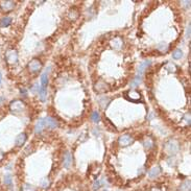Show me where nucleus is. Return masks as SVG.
Segmentation results:
<instances>
[{"label": "nucleus", "mask_w": 191, "mask_h": 191, "mask_svg": "<svg viewBox=\"0 0 191 191\" xmlns=\"http://www.w3.org/2000/svg\"><path fill=\"white\" fill-rule=\"evenodd\" d=\"M5 59L9 64H16L18 62V53L15 50H7L5 53Z\"/></svg>", "instance_id": "2"}, {"label": "nucleus", "mask_w": 191, "mask_h": 191, "mask_svg": "<svg viewBox=\"0 0 191 191\" xmlns=\"http://www.w3.org/2000/svg\"><path fill=\"white\" fill-rule=\"evenodd\" d=\"M153 140H151V139H146L144 142V146L146 148H151V146H153Z\"/></svg>", "instance_id": "23"}, {"label": "nucleus", "mask_w": 191, "mask_h": 191, "mask_svg": "<svg viewBox=\"0 0 191 191\" xmlns=\"http://www.w3.org/2000/svg\"><path fill=\"white\" fill-rule=\"evenodd\" d=\"M11 23H12V19L9 17H4L0 20V26L1 27H7V26L11 25Z\"/></svg>", "instance_id": "15"}, {"label": "nucleus", "mask_w": 191, "mask_h": 191, "mask_svg": "<svg viewBox=\"0 0 191 191\" xmlns=\"http://www.w3.org/2000/svg\"><path fill=\"white\" fill-rule=\"evenodd\" d=\"M44 128H46V127H45V121H44V118H43V119H40L38 121V123L36 124V133L37 134L42 133V130H43Z\"/></svg>", "instance_id": "13"}, {"label": "nucleus", "mask_w": 191, "mask_h": 191, "mask_svg": "<svg viewBox=\"0 0 191 191\" xmlns=\"http://www.w3.org/2000/svg\"><path fill=\"white\" fill-rule=\"evenodd\" d=\"M24 108H25V104H24L23 102H21V100H15V102H13L12 104H11V106H9L11 111L15 114L21 113V112L24 110Z\"/></svg>", "instance_id": "1"}, {"label": "nucleus", "mask_w": 191, "mask_h": 191, "mask_svg": "<svg viewBox=\"0 0 191 191\" xmlns=\"http://www.w3.org/2000/svg\"><path fill=\"white\" fill-rule=\"evenodd\" d=\"M0 5H1L2 9H4V11H11L15 6V3L13 1H2V2L0 3Z\"/></svg>", "instance_id": "10"}, {"label": "nucleus", "mask_w": 191, "mask_h": 191, "mask_svg": "<svg viewBox=\"0 0 191 191\" xmlns=\"http://www.w3.org/2000/svg\"><path fill=\"white\" fill-rule=\"evenodd\" d=\"M26 139H27L26 134L21 133L20 135H18V137L16 138V141H15V143H16V145H17V146H21V145H23L24 143H25Z\"/></svg>", "instance_id": "7"}, {"label": "nucleus", "mask_w": 191, "mask_h": 191, "mask_svg": "<svg viewBox=\"0 0 191 191\" xmlns=\"http://www.w3.org/2000/svg\"><path fill=\"white\" fill-rule=\"evenodd\" d=\"M39 92V96H40V99L42 102H45L46 100V88L40 87L38 89Z\"/></svg>", "instance_id": "16"}, {"label": "nucleus", "mask_w": 191, "mask_h": 191, "mask_svg": "<svg viewBox=\"0 0 191 191\" xmlns=\"http://www.w3.org/2000/svg\"><path fill=\"white\" fill-rule=\"evenodd\" d=\"M99 187H100V182H99V181H95L94 184H93V189L96 190V189H98Z\"/></svg>", "instance_id": "25"}, {"label": "nucleus", "mask_w": 191, "mask_h": 191, "mask_svg": "<svg viewBox=\"0 0 191 191\" xmlns=\"http://www.w3.org/2000/svg\"><path fill=\"white\" fill-rule=\"evenodd\" d=\"M133 138L130 136V135H123L119 138V144L121 145V146H127V145H130L133 143Z\"/></svg>", "instance_id": "4"}, {"label": "nucleus", "mask_w": 191, "mask_h": 191, "mask_svg": "<svg viewBox=\"0 0 191 191\" xmlns=\"http://www.w3.org/2000/svg\"><path fill=\"white\" fill-rule=\"evenodd\" d=\"M104 191H108V190H107V189H106V190H104Z\"/></svg>", "instance_id": "29"}, {"label": "nucleus", "mask_w": 191, "mask_h": 191, "mask_svg": "<svg viewBox=\"0 0 191 191\" xmlns=\"http://www.w3.org/2000/svg\"><path fill=\"white\" fill-rule=\"evenodd\" d=\"M91 119L93 120V122H99L100 120V116L97 112H93L92 116H91Z\"/></svg>", "instance_id": "20"}, {"label": "nucleus", "mask_w": 191, "mask_h": 191, "mask_svg": "<svg viewBox=\"0 0 191 191\" xmlns=\"http://www.w3.org/2000/svg\"><path fill=\"white\" fill-rule=\"evenodd\" d=\"M44 121H45V127H47V128L53 130L55 127H58V122H56V120H54V119L51 118V117L44 118Z\"/></svg>", "instance_id": "5"}, {"label": "nucleus", "mask_w": 191, "mask_h": 191, "mask_svg": "<svg viewBox=\"0 0 191 191\" xmlns=\"http://www.w3.org/2000/svg\"><path fill=\"white\" fill-rule=\"evenodd\" d=\"M166 69L168 70V71H172V72H176V70H177V67L174 66V64H167V67H166Z\"/></svg>", "instance_id": "22"}, {"label": "nucleus", "mask_w": 191, "mask_h": 191, "mask_svg": "<svg viewBox=\"0 0 191 191\" xmlns=\"http://www.w3.org/2000/svg\"><path fill=\"white\" fill-rule=\"evenodd\" d=\"M182 56H183V52L181 49H176L174 51V53H172V58H174V60H180Z\"/></svg>", "instance_id": "17"}, {"label": "nucleus", "mask_w": 191, "mask_h": 191, "mask_svg": "<svg viewBox=\"0 0 191 191\" xmlns=\"http://www.w3.org/2000/svg\"><path fill=\"white\" fill-rule=\"evenodd\" d=\"M41 68H42V64L38 60H32L30 63L28 64V69L32 71V72H38L40 71Z\"/></svg>", "instance_id": "3"}, {"label": "nucleus", "mask_w": 191, "mask_h": 191, "mask_svg": "<svg viewBox=\"0 0 191 191\" xmlns=\"http://www.w3.org/2000/svg\"><path fill=\"white\" fill-rule=\"evenodd\" d=\"M3 157H4V155H3V153H1V151H0V161H1V160L3 159Z\"/></svg>", "instance_id": "27"}, {"label": "nucleus", "mask_w": 191, "mask_h": 191, "mask_svg": "<svg viewBox=\"0 0 191 191\" xmlns=\"http://www.w3.org/2000/svg\"><path fill=\"white\" fill-rule=\"evenodd\" d=\"M22 191H36V189L32 187V185H28V184H25L22 187Z\"/></svg>", "instance_id": "21"}, {"label": "nucleus", "mask_w": 191, "mask_h": 191, "mask_svg": "<svg viewBox=\"0 0 191 191\" xmlns=\"http://www.w3.org/2000/svg\"><path fill=\"white\" fill-rule=\"evenodd\" d=\"M151 64V62L149 61V60H147V61H144L143 63L141 64L139 66V69H138V74L137 75H139V76H141L142 77V75H143V72H144V70L147 68L149 65Z\"/></svg>", "instance_id": "6"}, {"label": "nucleus", "mask_w": 191, "mask_h": 191, "mask_svg": "<svg viewBox=\"0 0 191 191\" xmlns=\"http://www.w3.org/2000/svg\"><path fill=\"white\" fill-rule=\"evenodd\" d=\"M186 36H187V38H190V24H189L187 29H186Z\"/></svg>", "instance_id": "26"}, {"label": "nucleus", "mask_w": 191, "mask_h": 191, "mask_svg": "<svg viewBox=\"0 0 191 191\" xmlns=\"http://www.w3.org/2000/svg\"><path fill=\"white\" fill-rule=\"evenodd\" d=\"M161 174V167L160 166H155V167H153L151 169V171H149V174H148V176H149V178H156V177H158L159 174Z\"/></svg>", "instance_id": "11"}, {"label": "nucleus", "mask_w": 191, "mask_h": 191, "mask_svg": "<svg viewBox=\"0 0 191 191\" xmlns=\"http://www.w3.org/2000/svg\"><path fill=\"white\" fill-rule=\"evenodd\" d=\"M41 186H42L43 188L48 187V186H49V181H48L47 179H43L42 180V182H41Z\"/></svg>", "instance_id": "24"}, {"label": "nucleus", "mask_w": 191, "mask_h": 191, "mask_svg": "<svg viewBox=\"0 0 191 191\" xmlns=\"http://www.w3.org/2000/svg\"><path fill=\"white\" fill-rule=\"evenodd\" d=\"M111 44H112V47H114L115 49H120L122 46V40L120 38H115L112 40Z\"/></svg>", "instance_id": "14"}, {"label": "nucleus", "mask_w": 191, "mask_h": 191, "mask_svg": "<svg viewBox=\"0 0 191 191\" xmlns=\"http://www.w3.org/2000/svg\"><path fill=\"white\" fill-rule=\"evenodd\" d=\"M127 95H128V98L130 100H133V102H136V100L140 99V97H141V95L137 91H135V90H130V92L127 93Z\"/></svg>", "instance_id": "12"}, {"label": "nucleus", "mask_w": 191, "mask_h": 191, "mask_svg": "<svg viewBox=\"0 0 191 191\" xmlns=\"http://www.w3.org/2000/svg\"><path fill=\"white\" fill-rule=\"evenodd\" d=\"M71 164H72V157H71V155L69 153H66L65 156H64V167L69 168L71 166Z\"/></svg>", "instance_id": "9"}, {"label": "nucleus", "mask_w": 191, "mask_h": 191, "mask_svg": "<svg viewBox=\"0 0 191 191\" xmlns=\"http://www.w3.org/2000/svg\"><path fill=\"white\" fill-rule=\"evenodd\" d=\"M49 69H50V67H48V69H47L45 72L42 73V75H41V84H42V87L43 88H46L47 83H48V73H49Z\"/></svg>", "instance_id": "8"}, {"label": "nucleus", "mask_w": 191, "mask_h": 191, "mask_svg": "<svg viewBox=\"0 0 191 191\" xmlns=\"http://www.w3.org/2000/svg\"><path fill=\"white\" fill-rule=\"evenodd\" d=\"M1 81H2V74L0 73V84H1Z\"/></svg>", "instance_id": "28"}, {"label": "nucleus", "mask_w": 191, "mask_h": 191, "mask_svg": "<svg viewBox=\"0 0 191 191\" xmlns=\"http://www.w3.org/2000/svg\"><path fill=\"white\" fill-rule=\"evenodd\" d=\"M189 186H190V181H186V182H184L182 185H181V187H180V190H181V191L189 190Z\"/></svg>", "instance_id": "18"}, {"label": "nucleus", "mask_w": 191, "mask_h": 191, "mask_svg": "<svg viewBox=\"0 0 191 191\" xmlns=\"http://www.w3.org/2000/svg\"><path fill=\"white\" fill-rule=\"evenodd\" d=\"M3 182L4 184L7 186H12V183H13V179L11 177V174H6L5 177H4V180H3Z\"/></svg>", "instance_id": "19"}]
</instances>
